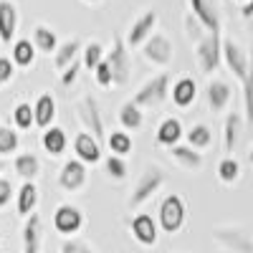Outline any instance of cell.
<instances>
[{"mask_svg":"<svg viewBox=\"0 0 253 253\" xmlns=\"http://www.w3.org/2000/svg\"><path fill=\"white\" fill-rule=\"evenodd\" d=\"M241 18L248 23V28L253 31V0H246V3L241 5Z\"/></svg>","mask_w":253,"mask_h":253,"instance_id":"cell-45","label":"cell"},{"mask_svg":"<svg viewBox=\"0 0 253 253\" xmlns=\"http://www.w3.org/2000/svg\"><path fill=\"white\" fill-rule=\"evenodd\" d=\"M76 117L79 122L86 126V132L94 134L96 139H104L107 137V129H104V119H101V109H99V104L91 94H84L76 104Z\"/></svg>","mask_w":253,"mask_h":253,"instance_id":"cell-9","label":"cell"},{"mask_svg":"<svg viewBox=\"0 0 253 253\" xmlns=\"http://www.w3.org/2000/svg\"><path fill=\"white\" fill-rule=\"evenodd\" d=\"M13 170L18 177H23V182H33L41 175V157L33 152H20L13 162Z\"/></svg>","mask_w":253,"mask_h":253,"instance_id":"cell-27","label":"cell"},{"mask_svg":"<svg viewBox=\"0 0 253 253\" xmlns=\"http://www.w3.org/2000/svg\"><path fill=\"white\" fill-rule=\"evenodd\" d=\"M248 160H251V162H253V147H251V152H248Z\"/></svg>","mask_w":253,"mask_h":253,"instance_id":"cell-48","label":"cell"},{"mask_svg":"<svg viewBox=\"0 0 253 253\" xmlns=\"http://www.w3.org/2000/svg\"><path fill=\"white\" fill-rule=\"evenodd\" d=\"M31 41H33L36 51H38V53H46V56H48V53H56V48H58V36H56V31L48 28V26H43V23L33 26Z\"/></svg>","mask_w":253,"mask_h":253,"instance_id":"cell-28","label":"cell"},{"mask_svg":"<svg viewBox=\"0 0 253 253\" xmlns=\"http://www.w3.org/2000/svg\"><path fill=\"white\" fill-rule=\"evenodd\" d=\"M170 157H172V162L175 165H180L182 170H187V172H198V170H203V152H198V150H193L190 144H175V147H170Z\"/></svg>","mask_w":253,"mask_h":253,"instance_id":"cell-23","label":"cell"},{"mask_svg":"<svg viewBox=\"0 0 253 253\" xmlns=\"http://www.w3.org/2000/svg\"><path fill=\"white\" fill-rule=\"evenodd\" d=\"M56 99L51 94H41L33 104V117H36V126H41V129H48V126H53L56 122Z\"/></svg>","mask_w":253,"mask_h":253,"instance_id":"cell-24","label":"cell"},{"mask_svg":"<svg viewBox=\"0 0 253 253\" xmlns=\"http://www.w3.org/2000/svg\"><path fill=\"white\" fill-rule=\"evenodd\" d=\"M10 58L15 63V69H28L36 63V46L31 38H18L13 41V48H10Z\"/></svg>","mask_w":253,"mask_h":253,"instance_id":"cell-29","label":"cell"},{"mask_svg":"<svg viewBox=\"0 0 253 253\" xmlns=\"http://www.w3.org/2000/svg\"><path fill=\"white\" fill-rule=\"evenodd\" d=\"M185 223H187V203H185V198L177 195V193L162 198L160 210H157V225H160L162 233L175 236L185 228Z\"/></svg>","mask_w":253,"mask_h":253,"instance_id":"cell-2","label":"cell"},{"mask_svg":"<svg viewBox=\"0 0 253 253\" xmlns=\"http://www.w3.org/2000/svg\"><path fill=\"white\" fill-rule=\"evenodd\" d=\"M104 56H107V51H104V46L99 43V41H89V43L84 46V51H81V63H84V69H89V71L94 74V69L104 61Z\"/></svg>","mask_w":253,"mask_h":253,"instance_id":"cell-33","label":"cell"},{"mask_svg":"<svg viewBox=\"0 0 253 253\" xmlns=\"http://www.w3.org/2000/svg\"><path fill=\"white\" fill-rule=\"evenodd\" d=\"M18 147H20V134L13 126H0V157L18 152Z\"/></svg>","mask_w":253,"mask_h":253,"instance_id":"cell-38","label":"cell"},{"mask_svg":"<svg viewBox=\"0 0 253 253\" xmlns=\"http://www.w3.org/2000/svg\"><path fill=\"white\" fill-rule=\"evenodd\" d=\"M89 180V172H86V165H84L81 160L71 157L63 162L61 172H58V187L66 190V193H79V190H84V185H86Z\"/></svg>","mask_w":253,"mask_h":253,"instance_id":"cell-12","label":"cell"},{"mask_svg":"<svg viewBox=\"0 0 253 253\" xmlns=\"http://www.w3.org/2000/svg\"><path fill=\"white\" fill-rule=\"evenodd\" d=\"M185 144H190V147H193V150H198V152L208 150V147L213 144V132H210V126L203 124V122L193 124V126L185 132Z\"/></svg>","mask_w":253,"mask_h":253,"instance_id":"cell-30","label":"cell"},{"mask_svg":"<svg viewBox=\"0 0 253 253\" xmlns=\"http://www.w3.org/2000/svg\"><path fill=\"white\" fill-rule=\"evenodd\" d=\"M195 53V63L203 74H215L218 66L223 63V36L220 33H205V38H200L193 46Z\"/></svg>","mask_w":253,"mask_h":253,"instance_id":"cell-4","label":"cell"},{"mask_svg":"<svg viewBox=\"0 0 253 253\" xmlns=\"http://www.w3.org/2000/svg\"><path fill=\"white\" fill-rule=\"evenodd\" d=\"M13 198H15L13 182H10L8 177H0V208H8Z\"/></svg>","mask_w":253,"mask_h":253,"instance_id":"cell-44","label":"cell"},{"mask_svg":"<svg viewBox=\"0 0 253 253\" xmlns=\"http://www.w3.org/2000/svg\"><path fill=\"white\" fill-rule=\"evenodd\" d=\"M41 144H43V152L48 157H61L69 150V134L63 132L61 126H48V129H43Z\"/></svg>","mask_w":253,"mask_h":253,"instance_id":"cell-25","label":"cell"},{"mask_svg":"<svg viewBox=\"0 0 253 253\" xmlns=\"http://www.w3.org/2000/svg\"><path fill=\"white\" fill-rule=\"evenodd\" d=\"M213 241L228 253H253V238L238 225H218L213 228Z\"/></svg>","mask_w":253,"mask_h":253,"instance_id":"cell-6","label":"cell"},{"mask_svg":"<svg viewBox=\"0 0 253 253\" xmlns=\"http://www.w3.org/2000/svg\"><path fill=\"white\" fill-rule=\"evenodd\" d=\"M243 89V109H246V126H253V56H251V69L248 76L241 81Z\"/></svg>","mask_w":253,"mask_h":253,"instance_id":"cell-35","label":"cell"},{"mask_svg":"<svg viewBox=\"0 0 253 253\" xmlns=\"http://www.w3.org/2000/svg\"><path fill=\"white\" fill-rule=\"evenodd\" d=\"M3 170H5V162H0V175H3Z\"/></svg>","mask_w":253,"mask_h":253,"instance_id":"cell-47","label":"cell"},{"mask_svg":"<svg viewBox=\"0 0 253 253\" xmlns=\"http://www.w3.org/2000/svg\"><path fill=\"white\" fill-rule=\"evenodd\" d=\"M165 185V170L157 165H147L142 175L137 177V185L132 187V193H129V200H126V208L129 210H137L142 208L147 200H152L160 190Z\"/></svg>","mask_w":253,"mask_h":253,"instance_id":"cell-1","label":"cell"},{"mask_svg":"<svg viewBox=\"0 0 253 253\" xmlns=\"http://www.w3.org/2000/svg\"><path fill=\"white\" fill-rule=\"evenodd\" d=\"M155 28H157V10L147 8L142 15H137V20L132 23L129 33H126V38H124L126 46H129V48H142V43L155 33Z\"/></svg>","mask_w":253,"mask_h":253,"instance_id":"cell-14","label":"cell"},{"mask_svg":"<svg viewBox=\"0 0 253 253\" xmlns=\"http://www.w3.org/2000/svg\"><path fill=\"white\" fill-rule=\"evenodd\" d=\"M107 147H109L112 155L126 157V155L132 152L134 142H132V137H129V132H126V129H114L112 134H107Z\"/></svg>","mask_w":253,"mask_h":253,"instance_id":"cell-32","label":"cell"},{"mask_svg":"<svg viewBox=\"0 0 253 253\" xmlns=\"http://www.w3.org/2000/svg\"><path fill=\"white\" fill-rule=\"evenodd\" d=\"M182 26H185V36L190 38V43H193V46L198 43L200 38H205V33H208V31L203 28V23H200V20L190 13V10H187V15H185V20H182Z\"/></svg>","mask_w":253,"mask_h":253,"instance_id":"cell-39","label":"cell"},{"mask_svg":"<svg viewBox=\"0 0 253 253\" xmlns=\"http://www.w3.org/2000/svg\"><path fill=\"white\" fill-rule=\"evenodd\" d=\"M155 139H157V144H162V147H175V144H180L182 139H185V129H182V122L177 119V117H165L160 124H157V132H155Z\"/></svg>","mask_w":253,"mask_h":253,"instance_id":"cell-20","label":"cell"},{"mask_svg":"<svg viewBox=\"0 0 253 253\" xmlns=\"http://www.w3.org/2000/svg\"><path fill=\"white\" fill-rule=\"evenodd\" d=\"M104 61L109 63L112 76H114V86H126L132 79V56H129V46L122 36H114L112 48L107 51Z\"/></svg>","mask_w":253,"mask_h":253,"instance_id":"cell-5","label":"cell"},{"mask_svg":"<svg viewBox=\"0 0 253 253\" xmlns=\"http://www.w3.org/2000/svg\"><path fill=\"white\" fill-rule=\"evenodd\" d=\"M81 69H84V63H81V61H74L69 69H63V71H61V86H63V89H71L74 84L79 81Z\"/></svg>","mask_w":253,"mask_h":253,"instance_id":"cell-41","label":"cell"},{"mask_svg":"<svg viewBox=\"0 0 253 253\" xmlns=\"http://www.w3.org/2000/svg\"><path fill=\"white\" fill-rule=\"evenodd\" d=\"M129 233L142 248H152L160 238V225L150 213H137L129 218Z\"/></svg>","mask_w":253,"mask_h":253,"instance_id":"cell-11","label":"cell"},{"mask_svg":"<svg viewBox=\"0 0 253 253\" xmlns=\"http://www.w3.org/2000/svg\"><path fill=\"white\" fill-rule=\"evenodd\" d=\"M20 243H23V253H41L43 248V220L38 213L28 215L20 230Z\"/></svg>","mask_w":253,"mask_h":253,"instance_id":"cell-15","label":"cell"},{"mask_svg":"<svg viewBox=\"0 0 253 253\" xmlns=\"http://www.w3.org/2000/svg\"><path fill=\"white\" fill-rule=\"evenodd\" d=\"M243 126H246V122H243V117L238 112L225 114V122H223V152L225 155H233L238 150Z\"/></svg>","mask_w":253,"mask_h":253,"instance_id":"cell-19","label":"cell"},{"mask_svg":"<svg viewBox=\"0 0 253 253\" xmlns=\"http://www.w3.org/2000/svg\"><path fill=\"white\" fill-rule=\"evenodd\" d=\"M170 99L175 107L180 109H187V107H193V101L198 99V84L193 76H180L175 84H172V89H170Z\"/></svg>","mask_w":253,"mask_h":253,"instance_id":"cell-21","label":"cell"},{"mask_svg":"<svg viewBox=\"0 0 253 253\" xmlns=\"http://www.w3.org/2000/svg\"><path fill=\"white\" fill-rule=\"evenodd\" d=\"M86 5H96V3H101V0H84Z\"/></svg>","mask_w":253,"mask_h":253,"instance_id":"cell-46","label":"cell"},{"mask_svg":"<svg viewBox=\"0 0 253 253\" xmlns=\"http://www.w3.org/2000/svg\"><path fill=\"white\" fill-rule=\"evenodd\" d=\"M170 89H172V79L167 71H162V74L152 76L147 84H142L129 101H134L139 109H152V107H160V104H165L170 99Z\"/></svg>","mask_w":253,"mask_h":253,"instance_id":"cell-3","label":"cell"},{"mask_svg":"<svg viewBox=\"0 0 253 253\" xmlns=\"http://www.w3.org/2000/svg\"><path fill=\"white\" fill-rule=\"evenodd\" d=\"M0 246H3V241H0Z\"/></svg>","mask_w":253,"mask_h":253,"instance_id":"cell-50","label":"cell"},{"mask_svg":"<svg viewBox=\"0 0 253 253\" xmlns=\"http://www.w3.org/2000/svg\"><path fill=\"white\" fill-rule=\"evenodd\" d=\"M15 79V63L10 56H0V89L8 86V84Z\"/></svg>","mask_w":253,"mask_h":253,"instance_id":"cell-42","label":"cell"},{"mask_svg":"<svg viewBox=\"0 0 253 253\" xmlns=\"http://www.w3.org/2000/svg\"><path fill=\"white\" fill-rule=\"evenodd\" d=\"M119 124L124 126L126 132H137V129H142L144 117H142V109L137 107L134 101H124L122 107H119Z\"/></svg>","mask_w":253,"mask_h":253,"instance_id":"cell-31","label":"cell"},{"mask_svg":"<svg viewBox=\"0 0 253 253\" xmlns=\"http://www.w3.org/2000/svg\"><path fill=\"white\" fill-rule=\"evenodd\" d=\"M104 172H107V177H109V180L122 182L126 175H129V165H126V160H124V157L109 155L107 160H104Z\"/></svg>","mask_w":253,"mask_h":253,"instance_id":"cell-36","label":"cell"},{"mask_svg":"<svg viewBox=\"0 0 253 253\" xmlns=\"http://www.w3.org/2000/svg\"><path fill=\"white\" fill-rule=\"evenodd\" d=\"M38 200H41V193H38V185L36 182H23L15 193V210L20 218H28L33 213H38Z\"/></svg>","mask_w":253,"mask_h":253,"instance_id":"cell-22","label":"cell"},{"mask_svg":"<svg viewBox=\"0 0 253 253\" xmlns=\"http://www.w3.org/2000/svg\"><path fill=\"white\" fill-rule=\"evenodd\" d=\"M81 51H84V43H81L79 38H71V41H63V43H58L56 56H53V66H56V71L61 74L63 69H69L74 61H79Z\"/></svg>","mask_w":253,"mask_h":253,"instance_id":"cell-26","label":"cell"},{"mask_svg":"<svg viewBox=\"0 0 253 253\" xmlns=\"http://www.w3.org/2000/svg\"><path fill=\"white\" fill-rule=\"evenodd\" d=\"M84 223H86L84 210L71 205V203H63V205H58L53 210V228H56V233L63 236V238H74L84 228Z\"/></svg>","mask_w":253,"mask_h":253,"instance_id":"cell-7","label":"cell"},{"mask_svg":"<svg viewBox=\"0 0 253 253\" xmlns=\"http://www.w3.org/2000/svg\"><path fill=\"white\" fill-rule=\"evenodd\" d=\"M223 63L238 81H243L251 69V53L241 43H236L233 38H223Z\"/></svg>","mask_w":253,"mask_h":253,"instance_id":"cell-10","label":"cell"},{"mask_svg":"<svg viewBox=\"0 0 253 253\" xmlns=\"http://www.w3.org/2000/svg\"><path fill=\"white\" fill-rule=\"evenodd\" d=\"M74 157L81 160L84 165H96L101 160V144L94 134L89 132H79L74 137Z\"/></svg>","mask_w":253,"mask_h":253,"instance_id":"cell-18","label":"cell"},{"mask_svg":"<svg viewBox=\"0 0 253 253\" xmlns=\"http://www.w3.org/2000/svg\"><path fill=\"white\" fill-rule=\"evenodd\" d=\"M94 79H96V84H99L101 89L114 86V76H112V69H109V63H107V61H101L99 66L94 69Z\"/></svg>","mask_w":253,"mask_h":253,"instance_id":"cell-43","label":"cell"},{"mask_svg":"<svg viewBox=\"0 0 253 253\" xmlns=\"http://www.w3.org/2000/svg\"><path fill=\"white\" fill-rule=\"evenodd\" d=\"M230 96H233V89L225 79H213L205 89V101H208V109L213 114H223L225 107L230 104Z\"/></svg>","mask_w":253,"mask_h":253,"instance_id":"cell-16","label":"cell"},{"mask_svg":"<svg viewBox=\"0 0 253 253\" xmlns=\"http://www.w3.org/2000/svg\"><path fill=\"white\" fill-rule=\"evenodd\" d=\"M187 8L193 13L208 33H220L223 20H220V8L215 0H187Z\"/></svg>","mask_w":253,"mask_h":253,"instance_id":"cell-13","label":"cell"},{"mask_svg":"<svg viewBox=\"0 0 253 253\" xmlns=\"http://www.w3.org/2000/svg\"><path fill=\"white\" fill-rule=\"evenodd\" d=\"M172 53H175L172 41L167 38L165 33H152V36L142 43V56H144V61L152 63V66H160V69L170 66V63H172Z\"/></svg>","mask_w":253,"mask_h":253,"instance_id":"cell-8","label":"cell"},{"mask_svg":"<svg viewBox=\"0 0 253 253\" xmlns=\"http://www.w3.org/2000/svg\"><path fill=\"white\" fill-rule=\"evenodd\" d=\"M20 26V13L13 0H0V43H13Z\"/></svg>","mask_w":253,"mask_h":253,"instance_id":"cell-17","label":"cell"},{"mask_svg":"<svg viewBox=\"0 0 253 253\" xmlns=\"http://www.w3.org/2000/svg\"><path fill=\"white\" fill-rule=\"evenodd\" d=\"M58 253H99V251H94L86 241H81V238H63L61 246H58Z\"/></svg>","mask_w":253,"mask_h":253,"instance_id":"cell-40","label":"cell"},{"mask_svg":"<svg viewBox=\"0 0 253 253\" xmlns=\"http://www.w3.org/2000/svg\"><path fill=\"white\" fill-rule=\"evenodd\" d=\"M13 124L18 126V129H31V126L36 124V117H33V104L28 101H20L13 107Z\"/></svg>","mask_w":253,"mask_h":253,"instance_id":"cell-37","label":"cell"},{"mask_svg":"<svg viewBox=\"0 0 253 253\" xmlns=\"http://www.w3.org/2000/svg\"><path fill=\"white\" fill-rule=\"evenodd\" d=\"M238 177H241V165H238V160L230 157V155H225V157L218 162V180H220L223 185H233V182H238Z\"/></svg>","mask_w":253,"mask_h":253,"instance_id":"cell-34","label":"cell"},{"mask_svg":"<svg viewBox=\"0 0 253 253\" xmlns=\"http://www.w3.org/2000/svg\"><path fill=\"white\" fill-rule=\"evenodd\" d=\"M238 3H246V0H238Z\"/></svg>","mask_w":253,"mask_h":253,"instance_id":"cell-49","label":"cell"}]
</instances>
